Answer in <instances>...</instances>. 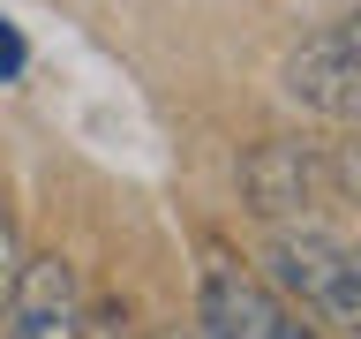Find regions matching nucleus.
I'll return each instance as SVG.
<instances>
[{
    "label": "nucleus",
    "instance_id": "obj_1",
    "mask_svg": "<svg viewBox=\"0 0 361 339\" xmlns=\"http://www.w3.org/2000/svg\"><path fill=\"white\" fill-rule=\"evenodd\" d=\"M271 279L301 302L309 324H331L338 339H361V256L338 249L316 226H279L271 234Z\"/></svg>",
    "mask_w": 361,
    "mask_h": 339
},
{
    "label": "nucleus",
    "instance_id": "obj_2",
    "mask_svg": "<svg viewBox=\"0 0 361 339\" xmlns=\"http://www.w3.org/2000/svg\"><path fill=\"white\" fill-rule=\"evenodd\" d=\"M196 316H203V339H324L316 324H301V309H293L271 279H256V271L233 264V256H211V264H203Z\"/></svg>",
    "mask_w": 361,
    "mask_h": 339
},
{
    "label": "nucleus",
    "instance_id": "obj_3",
    "mask_svg": "<svg viewBox=\"0 0 361 339\" xmlns=\"http://www.w3.org/2000/svg\"><path fill=\"white\" fill-rule=\"evenodd\" d=\"M83 332H90V302L75 264L61 249L23 256L8 294H0V339H83Z\"/></svg>",
    "mask_w": 361,
    "mask_h": 339
},
{
    "label": "nucleus",
    "instance_id": "obj_4",
    "mask_svg": "<svg viewBox=\"0 0 361 339\" xmlns=\"http://www.w3.org/2000/svg\"><path fill=\"white\" fill-rule=\"evenodd\" d=\"M286 98L324 121H346V129L361 121V16L331 23L286 53Z\"/></svg>",
    "mask_w": 361,
    "mask_h": 339
},
{
    "label": "nucleus",
    "instance_id": "obj_5",
    "mask_svg": "<svg viewBox=\"0 0 361 339\" xmlns=\"http://www.w3.org/2000/svg\"><path fill=\"white\" fill-rule=\"evenodd\" d=\"M241 196H248V211L271 219V226L301 219V211L316 203V158H309V143H286V136L256 143V151L241 158Z\"/></svg>",
    "mask_w": 361,
    "mask_h": 339
},
{
    "label": "nucleus",
    "instance_id": "obj_6",
    "mask_svg": "<svg viewBox=\"0 0 361 339\" xmlns=\"http://www.w3.org/2000/svg\"><path fill=\"white\" fill-rule=\"evenodd\" d=\"M83 339H135L128 302H98V309H90V332H83Z\"/></svg>",
    "mask_w": 361,
    "mask_h": 339
},
{
    "label": "nucleus",
    "instance_id": "obj_7",
    "mask_svg": "<svg viewBox=\"0 0 361 339\" xmlns=\"http://www.w3.org/2000/svg\"><path fill=\"white\" fill-rule=\"evenodd\" d=\"M16 264H23V242H16V219H8V203H0V294H8Z\"/></svg>",
    "mask_w": 361,
    "mask_h": 339
},
{
    "label": "nucleus",
    "instance_id": "obj_8",
    "mask_svg": "<svg viewBox=\"0 0 361 339\" xmlns=\"http://www.w3.org/2000/svg\"><path fill=\"white\" fill-rule=\"evenodd\" d=\"M23 68H30V45H23L16 30H8V23H0V83H16Z\"/></svg>",
    "mask_w": 361,
    "mask_h": 339
},
{
    "label": "nucleus",
    "instance_id": "obj_9",
    "mask_svg": "<svg viewBox=\"0 0 361 339\" xmlns=\"http://www.w3.org/2000/svg\"><path fill=\"white\" fill-rule=\"evenodd\" d=\"M338 181H346V196L361 203V129L346 136V143H338Z\"/></svg>",
    "mask_w": 361,
    "mask_h": 339
},
{
    "label": "nucleus",
    "instance_id": "obj_10",
    "mask_svg": "<svg viewBox=\"0 0 361 339\" xmlns=\"http://www.w3.org/2000/svg\"><path fill=\"white\" fill-rule=\"evenodd\" d=\"M158 339H180V332H158Z\"/></svg>",
    "mask_w": 361,
    "mask_h": 339
},
{
    "label": "nucleus",
    "instance_id": "obj_11",
    "mask_svg": "<svg viewBox=\"0 0 361 339\" xmlns=\"http://www.w3.org/2000/svg\"><path fill=\"white\" fill-rule=\"evenodd\" d=\"M354 8H361V0H354Z\"/></svg>",
    "mask_w": 361,
    "mask_h": 339
},
{
    "label": "nucleus",
    "instance_id": "obj_12",
    "mask_svg": "<svg viewBox=\"0 0 361 339\" xmlns=\"http://www.w3.org/2000/svg\"><path fill=\"white\" fill-rule=\"evenodd\" d=\"M354 129H361V121H354Z\"/></svg>",
    "mask_w": 361,
    "mask_h": 339
}]
</instances>
